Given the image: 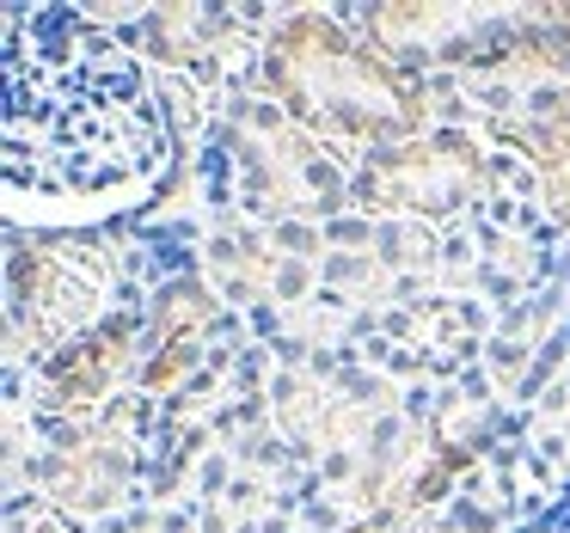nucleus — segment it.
Returning <instances> with one entry per match:
<instances>
[{"mask_svg": "<svg viewBox=\"0 0 570 533\" xmlns=\"http://www.w3.org/2000/svg\"><path fill=\"white\" fill-rule=\"evenodd\" d=\"M92 300H99V288H92V276H80L75 264H62V258H26L19 264V313L31 319L38 344L75 337L80 325H87Z\"/></svg>", "mask_w": 570, "mask_h": 533, "instance_id": "20e7f679", "label": "nucleus"}, {"mask_svg": "<svg viewBox=\"0 0 570 533\" xmlns=\"http://www.w3.org/2000/svg\"><path fill=\"white\" fill-rule=\"evenodd\" d=\"M129 349H136L129 325H105L99 337H87V344H80L75 356L56 368L50 405L56 411H92L99 398H111L117 386L129 381Z\"/></svg>", "mask_w": 570, "mask_h": 533, "instance_id": "423d86ee", "label": "nucleus"}, {"mask_svg": "<svg viewBox=\"0 0 570 533\" xmlns=\"http://www.w3.org/2000/svg\"><path fill=\"white\" fill-rule=\"evenodd\" d=\"M491 190V166L466 136H417L362 172V203L386 215H454Z\"/></svg>", "mask_w": 570, "mask_h": 533, "instance_id": "f03ea898", "label": "nucleus"}, {"mask_svg": "<svg viewBox=\"0 0 570 533\" xmlns=\"http://www.w3.org/2000/svg\"><path fill=\"white\" fill-rule=\"evenodd\" d=\"M466 26H472L466 13H442V7H386V13H374V38L386 50H442Z\"/></svg>", "mask_w": 570, "mask_h": 533, "instance_id": "6e6552de", "label": "nucleus"}, {"mask_svg": "<svg viewBox=\"0 0 570 533\" xmlns=\"http://www.w3.org/2000/svg\"><path fill=\"white\" fill-rule=\"evenodd\" d=\"M264 75H271L276 99L288 105V117H301L320 136L386 141L417 129V99L405 92V80L325 13L288 19L271 38Z\"/></svg>", "mask_w": 570, "mask_h": 533, "instance_id": "f257e3e1", "label": "nucleus"}, {"mask_svg": "<svg viewBox=\"0 0 570 533\" xmlns=\"http://www.w3.org/2000/svg\"><path fill=\"white\" fill-rule=\"evenodd\" d=\"M222 307L203 295L197 283H173L160 295V313H154V337H148V386H173L190 374V362L203 356V337L215 332Z\"/></svg>", "mask_w": 570, "mask_h": 533, "instance_id": "39448f33", "label": "nucleus"}, {"mask_svg": "<svg viewBox=\"0 0 570 533\" xmlns=\"http://www.w3.org/2000/svg\"><path fill=\"white\" fill-rule=\"evenodd\" d=\"M246 148H252V172H258L264 203H276V209H320V203H332V172L283 124H252Z\"/></svg>", "mask_w": 570, "mask_h": 533, "instance_id": "7ed1b4c3", "label": "nucleus"}, {"mask_svg": "<svg viewBox=\"0 0 570 533\" xmlns=\"http://www.w3.org/2000/svg\"><path fill=\"white\" fill-rule=\"evenodd\" d=\"M521 141L533 154V172H540V190L552 203V215L570 221V99L540 105L528 117V129H521Z\"/></svg>", "mask_w": 570, "mask_h": 533, "instance_id": "0eeeda50", "label": "nucleus"}]
</instances>
